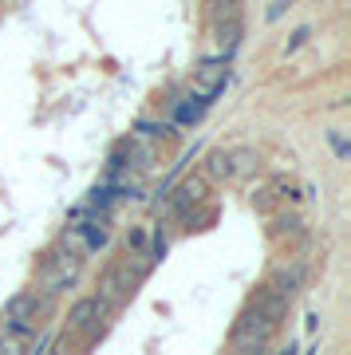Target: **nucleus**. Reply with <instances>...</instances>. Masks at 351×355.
Here are the masks:
<instances>
[{
  "label": "nucleus",
  "instance_id": "nucleus-10",
  "mask_svg": "<svg viewBox=\"0 0 351 355\" xmlns=\"http://www.w3.org/2000/svg\"><path fill=\"white\" fill-rule=\"evenodd\" d=\"M257 150H249V146H237V150H225V170H229V182H241V178L257 174Z\"/></svg>",
  "mask_w": 351,
  "mask_h": 355
},
{
  "label": "nucleus",
  "instance_id": "nucleus-8",
  "mask_svg": "<svg viewBox=\"0 0 351 355\" xmlns=\"http://www.w3.org/2000/svg\"><path fill=\"white\" fill-rule=\"evenodd\" d=\"M304 277H308V268H304L300 261H289V265H276L273 268V277H268L264 288H273L280 300H292V296L304 288Z\"/></svg>",
  "mask_w": 351,
  "mask_h": 355
},
{
  "label": "nucleus",
  "instance_id": "nucleus-1",
  "mask_svg": "<svg viewBox=\"0 0 351 355\" xmlns=\"http://www.w3.org/2000/svg\"><path fill=\"white\" fill-rule=\"evenodd\" d=\"M48 312H51L48 296H40L36 288H24V292H16L12 300L4 304V312H0V328H8L12 336H20V340L28 343L40 331V324H44Z\"/></svg>",
  "mask_w": 351,
  "mask_h": 355
},
{
  "label": "nucleus",
  "instance_id": "nucleus-6",
  "mask_svg": "<svg viewBox=\"0 0 351 355\" xmlns=\"http://www.w3.org/2000/svg\"><path fill=\"white\" fill-rule=\"evenodd\" d=\"M229 83V60H205V64H198V71H194V99L201 103H214V95Z\"/></svg>",
  "mask_w": 351,
  "mask_h": 355
},
{
  "label": "nucleus",
  "instance_id": "nucleus-7",
  "mask_svg": "<svg viewBox=\"0 0 351 355\" xmlns=\"http://www.w3.org/2000/svg\"><path fill=\"white\" fill-rule=\"evenodd\" d=\"M245 308H249V312H257L261 320H268L273 328H280V324H284V316H289V300H280V296H276L273 288H264V284L249 292Z\"/></svg>",
  "mask_w": 351,
  "mask_h": 355
},
{
  "label": "nucleus",
  "instance_id": "nucleus-19",
  "mask_svg": "<svg viewBox=\"0 0 351 355\" xmlns=\"http://www.w3.org/2000/svg\"><path fill=\"white\" fill-rule=\"evenodd\" d=\"M252 205H261V209H268V205H273V190H261V193H252Z\"/></svg>",
  "mask_w": 351,
  "mask_h": 355
},
{
  "label": "nucleus",
  "instance_id": "nucleus-21",
  "mask_svg": "<svg viewBox=\"0 0 351 355\" xmlns=\"http://www.w3.org/2000/svg\"><path fill=\"white\" fill-rule=\"evenodd\" d=\"M280 355H296V347H289V352H280Z\"/></svg>",
  "mask_w": 351,
  "mask_h": 355
},
{
  "label": "nucleus",
  "instance_id": "nucleus-17",
  "mask_svg": "<svg viewBox=\"0 0 351 355\" xmlns=\"http://www.w3.org/2000/svg\"><path fill=\"white\" fill-rule=\"evenodd\" d=\"M151 249V233L146 229H130L126 233V253H146Z\"/></svg>",
  "mask_w": 351,
  "mask_h": 355
},
{
  "label": "nucleus",
  "instance_id": "nucleus-15",
  "mask_svg": "<svg viewBox=\"0 0 351 355\" xmlns=\"http://www.w3.org/2000/svg\"><path fill=\"white\" fill-rule=\"evenodd\" d=\"M273 233L276 237H284V233H289V237H300V217L296 214H280L273 221Z\"/></svg>",
  "mask_w": 351,
  "mask_h": 355
},
{
  "label": "nucleus",
  "instance_id": "nucleus-14",
  "mask_svg": "<svg viewBox=\"0 0 351 355\" xmlns=\"http://www.w3.org/2000/svg\"><path fill=\"white\" fill-rule=\"evenodd\" d=\"M205 107H209V103H201V99L189 95L186 103H178V123H198L201 114H205Z\"/></svg>",
  "mask_w": 351,
  "mask_h": 355
},
{
  "label": "nucleus",
  "instance_id": "nucleus-4",
  "mask_svg": "<svg viewBox=\"0 0 351 355\" xmlns=\"http://www.w3.org/2000/svg\"><path fill=\"white\" fill-rule=\"evenodd\" d=\"M107 308L95 300V296H83L71 312H67V331L71 336H83V340H95V336H103V328H107Z\"/></svg>",
  "mask_w": 351,
  "mask_h": 355
},
{
  "label": "nucleus",
  "instance_id": "nucleus-2",
  "mask_svg": "<svg viewBox=\"0 0 351 355\" xmlns=\"http://www.w3.org/2000/svg\"><path fill=\"white\" fill-rule=\"evenodd\" d=\"M76 272H79V257L76 253H60V249H48L40 257L36 265V292L40 296H60L63 288L76 284Z\"/></svg>",
  "mask_w": 351,
  "mask_h": 355
},
{
  "label": "nucleus",
  "instance_id": "nucleus-12",
  "mask_svg": "<svg viewBox=\"0 0 351 355\" xmlns=\"http://www.w3.org/2000/svg\"><path fill=\"white\" fill-rule=\"evenodd\" d=\"M201 182L209 186V182H229V170H225V150H214L205 154V162H201Z\"/></svg>",
  "mask_w": 351,
  "mask_h": 355
},
{
  "label": "nucleus",
  "instance_id": "nucleus-9",
  "mask_svg": "<svg viewBox=\"0 0 351 355\" xmlns=\"http://www.w3.org/2000/svg\"><path fill=\"white\" fill-rule=\"evenodd\" d=\"M201 202H205V182H201V178H186L174 190V198L166 202V217H186L189 209L201 205Z\"/></svg>",
  "mask_w": 351,
  "mask_h": 355
},
{
  "label": "nucleus",
  "instance_id": "nucleus-5",
  "mask_svg": "<svg viewBox=\"0 0 351 355\" xmlns=\"http://www.w3.org/2000/svg\"><path fill=\"white\" fill-rule=\"evenodd\" d=\"M273 336H276L273 324L245 308V312L233 320V331H229V347H268V343H273Z\"/></svg>",
  "mask_w": 351,
  "mask_h": 355
},
{
  "label": "nucleus",
  "instance_id": "nucleus-13",
  "mask_svg": "<svg viewBox=\"0 0 351 355\" xmlns=\"http://www.w3.org/2000/svg\"><path fill=\"white\" fill-rule=\"evenodd\" d=\"M138 139H146V142H170V139H174V127H166V123H138Z\"/></svg>",
  "mask_w": 351,
  "mask_h": 355
},
{
  "label": "nucleus",
  "instance_id": "nucleus-20",
  "mask_svg": "<svg viewBox=\"0 0 351 355\" xmlns=\"http://www.w3.org/2000/svg\"><path fill=\"white\" fill-rule=\"evenodd\" d=\"M233 355H268V347H233Z\"/></svg>",
  "mask_w": 351,
  "mask_h": 355
},
{
  "label": "nucleus",
  "instance_id": "nucleus-18",
  "mask_svg": "<svg viewBox=\"0 0 351 355\" xmlns=\"http://www.w3.org/2000/svg\"><path fill=\"white\" fill-rule=\"evenodd\" d=\"M308 36H312V28H296L289 40H284V55H292V51H300L304 44H308Z\"/></svg>",
  "mask_w": 351,
  "mask_h": 355
},
{
  "label": "nucleus",
  "instance_id": "nucleus-16",
  "mask_svg": "<svg viewBox=\"0 0 351 355\" xmlns=\"http://www.w3.org/2000/svg\"><path fill=\"white\" fill-rule=\"evenodd\" d=\"M28 343L20 340V336H12L8 328H0V355H24Z\"/></svg>",
  "mask_w": 351,
  "mask_h": 355
},
{
  "label": "nucleus",
  "instance_id": "nucleus-3",
  "mask_svg": "<svg viewBox=\"0 0 351 355\" xmlns=\"http://www.w3.org/2000/svg\"><path fill=\"white\" fill-rule=\"evenodd\" d=\"M138 288V280L130 277V268L123 265V261H114V265L103 268V277H99V292H95V300H99L107 312H119V308L135 296Z\"/></svg>",
  "mask_w": 351,
  "mask_h": 355
},
{
  "label": "nucleus",
  "instance_id": "nucleus-11",
  "mask_svg": "<svg viewBox=\"0 0 351 355\" xmlns=\"http://www.w3.org/2000/svg\"><path fill=\"white\" fill-rule=\"evenodd\" d=\"M126 150H130V162H135L138 170H151V166H154V158H158V150H154V142L138 139V135H130V139H126Z\"/></svg>",
  "mask_w": 351,
  "mask_h": 355
}]
</instances>
